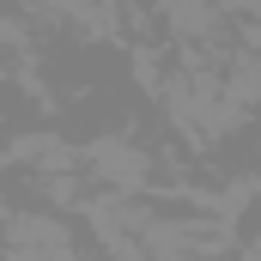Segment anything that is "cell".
I'll return each mask as SVG.
<instances>
[{
    "label": "cell",
    "mask_w": 261,
    "mask_h": 261,
    "mask_svg": "<svg viewBox=\"0 0 261 261\" xmlns=\"http://www.w3.org/2000/svg\"><path fill=\"white\" fill-rule=\"evenodd\" d=\"M91 158H97V170H103V176H122V182H140V176H146V158H140L134 146H116V140H103Z\"/></svg>",
    "instance_id": "6da1fadb"
}]
</instances>
